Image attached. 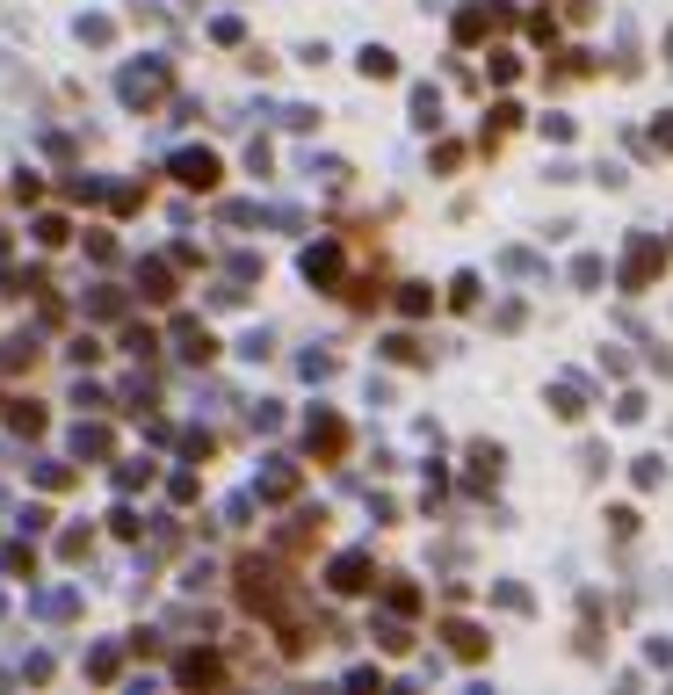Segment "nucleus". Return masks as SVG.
Returning a JSON list of instances; mask_svg holds the SVG:
<instances>
[{
	"mask_svg": "<svg viewBox=\"0 0 673 695\" xmlns=\"http://www.w3.org/2000/svg\"><path fill=\"white\" fill-rule=\"evenodd\" d=\"M116 95L131 101V109H152V101L167 95V58H145V66H123V80H116Z\"/></svg>",
	"mask_w": 673,
	"mask_h": 695,
	"instance_id": "f257e3e1",
	"label": "nucleus"
},
{
	"mask_svg": "<svg viewBox=\"0 0 673 695\" xmlns=\"http://www.w3.org/2000/svg\"><path fill=\"white\" fill-rule=\"evenodd\" d=\"M333 587H341V595H363V587H377V580H370V558H363V551L333 558Z\"/></svg>",
	"mask_w": 673,
	"mask_h": 695,
	"instance_id": "f03ea898",
	"label": "nucleus"
},
{
	"mask_svg": "<svg viewBox=\"0 0 673 695\" xmlns=\"http://www.w3.org/2000/svg\"><path fill=\"white\" fill-rule=\"evenodd\" d=\"M174 348H182L189 363H210V348H217V341L203 333V319H174Z\"/></svg>",
	"mask_w": 673,
	"mask_h": 695,
	"instance_id": "7ed1b4c3",
	"label": "nucleus"
},
{
	"mask_svg": "<svg viewBox=\"0 0 673 695\" xmlns=\"http://www.w3.org/2000/svg\"><path fill=\"white\" fill-rule=\"evenodd\" d=\"M304 276L333 290V283H341V247H311V254H304Z\"/></svg>",
	"mask_w": 673,
	"mask_h": 695,
	"instance_id": "20e7f679",
	"label": "nucleus"
},
{
	"mask_svg": "<svg viewBox=\"0 0 673 695\" xmlns=\"http://www.w3.org/2000/svg\"><path fill=\"white\" fill-rule=\"evenodd\" d=\"M174 174H182L189 189H210V182H217V160H210V153H182V160H174Z\"/></svg>",
	"mask_w": 673,
	"mask_h": 695,
	"instance_id": "39448f33",
	"label": "nucleus"
},
{
	"mask_svg": "<svg viewBox=\"0 0 673 695\" xmlns=\"http://www.w3.org/2000/svg\"><path fill=\"white\" fill-rule=\"evenodd\" d=\"M73 608H80V595H73V587H51V595H37V616H44V623H66Z\"/></svg>",
	"mask_w": 673,
	"mask_h": 695,
	"instance_id": "423d86ee",
	"label": "nucleus"
},
{
	"mask_svg": "<svg viewBox=\"0 0 673 695\" xmlns=\"http://www.w3.org/2000/svg\"><path fill=\"white\" fill-rule=\"evenodd\" d=\"M289 493H297V471H289L283 457H276V464L261 471V500H289Z\"/></svg>",
	"mask_w": 673,
	"mask_h": 695,
	"instance_id": "0eeeda50",
	"label": "nucleus"
},
{
	"mask_svg": "<svg viewBox=\"0 0 673 695\" xmlns=\"http://www.w3.org/2000/svg\"><path fill=\"white\" fill-rule=\"evenodd\" d=\"M652 269H659V247H652V239H637V247H630V269H623V276H630V290H637Z\"/></svg>",
	"mask_w": 673,
	"mask_h": 695,
	"instance_id": "6e6552de",
	"label": "nucleus"
},
{
	"mask_svg": "<svg viewBox=\"0 0 673 695\" xmlns=\"http://www.w3.org/2000/svg\"><path fill=\"white\" fill-rule=\"evenodd\" d=\"M138 290H145V298H174V276H167V261H145V269H138Z\"/></svg>",
	"mask_w": 673,
	"mask_h": 695,
	"instance_id": "1a4fd4ad",
	"label": "nucleus"
},
{
	"mask_svg": "<svg viewBox=\"0 0 673 695\" xmlns=\"http://www.w3.org/2000/svg\"><path fill=\"white\" fill-rule=\"evenodd\" d=\"M341 442H348V435H341V420H333V413H311V449H326V457H333Z\"/></svg>",
	"mask_w": 673,
	"mask_h": 695,
	"instance_id": "9d476101",
	"label": "nucleus"
},
{
	"mask_svg": "<svg viewBox=\"0 0 673 695\" xmlns=\"http://www.w3.org/2000/svg\"><path fill=\"white\" fill-rule=\"evenodd\" d=\"M73 457H109V427H73Z\"/></svg>",
	"mask_w": 673,
	"mask_h": 695,
	"instance_id": "9b49d317",
	"label": "nucleus"
},
{
	"mask_svg": "<svg viewBox=\"0 0 673 695\" xmlns=\"http://www.w3.org/2000/svg\"><path fill=\"white\" fill-rule=\"evenodd\" d=\"M7 427H15V435H37V427H44V405L15 398V405H7Z\"/></svg>",
	"mask_w": 673,
	"mask_h": 695,
	"instance_id": "f8f14e48",
	"label": "nucleus"
},
{
	"mask_svg": "<svg viewBox=\"0 0 673 695\" xmlns=\"http://www.w3.org/2000/svg\"><path fill=\"white\" fill-rule=\"evenodd\" d=\"M22 363H37V341H29V333L0 341V370H22Z\"/></svg>",
	"mask_w": 673,
	"mask_h": 695,
	"instance_id": "ddd939ff",
	"label": "nucleus"
},
{
	"mask_svg": "<svg viewBox=\"0 0 673 695\" xmlns=\"http://www.w3.org/2000/svg\"><path fill=\"white\" fill-rule=\"evenodd\" d=\"M123 304H131L123 290H109V283H101L95 298H88V311H95V319H123Z\"/></svg>",
	"mask_w": 673,
	"mask_h": 695,
	"instance_id": "4468645a",
	"label": "nucleus"
},
{
	"mask_svg": "<svg viewBox=\"0 0 673 695\" xmlns=\"http://www.w3.org/2000/svg\"><path fill=\"white\" fill-rule=\"evenodd\" d=\"M174 674H182V681H217V659H210V652H189Z\"/></svg>",
	"mask_w": 673,
	"mask_h": 695,
	"instance_id": "2eb2a0df",
	"label": "nucleus"
},
{
	"mask_svg": "<svg viewBox=\"0 0 673 695\" xmlns=\"http://www.w3.org/2000/svg\"><path fill=\"white\" fill-rule=\"evenodd\" d=\"M66 479H73V471H66V464H58V457H37V486H44V493H58V486H66Z\"/></svg>",
	"mask_w": 673,
	"mask_h": 695,
	"instance_id": "dca6fc26",
	"label": "nucleus"
},
{
	"mask_svg": "<svg viewBox=\"0 0 673 695\" xmlns=\"http://www.w3.org/2000/svg\"><path fill=\"white\" fill-rule=\"evenodd\" d=\"M449 645H457L464 659H478V652H485V637H478V630H471V623H449Z\"/></svg>",
	"mask_w": 673,
	"mask_h": 695,
	"instance_id": "f3484780",
	"label": "nucleus"
},
{
	"mask_svg": "<svg viewBox=\"0 0 673 695\" xmlns=\"http://www.w3.org/2000/svg\"><path fill=\"white\" fill-rule=\"evenodd\" d=\"M116 667H123V659H116V645H101V652H88V674H95V681H116Z\"/></svg>",
	"mask_w": 673,
	"mask_h": 695,
	"instance_id": "a211bd4d",
	"label": "nucleus"
},
{
	"mask_svg": "<svg viewBox=\"0 0 673 695\" xmlns=\"http://www.w3.org/2000/svg\"><path fill=\"white\" fill-rule=\"evenodd\" d=\"M0 608H7V595H0Z\"/></svg>",
	"mask_w": 673,
	"mask_h": 695,
	"instance_id": "6ab92c4d",
	"label": "nucleus"
}]
</instances>
